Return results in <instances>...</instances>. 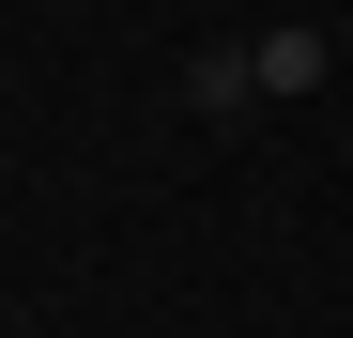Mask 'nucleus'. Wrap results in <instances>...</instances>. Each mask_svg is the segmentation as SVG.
Masks as SVG:
<instances>
[{
  "instance_id": "1",
  "label": "nucleus",
  "mask_w": 353,
  "mask_h": 338,
  "mask_svg": "<svg viewBox=\"0 0 353 338\" xmlns=\"http://www.w3.org/2000/svg\"><path fill=\"white\" fill-rule=\"evenodd\" d=\"M185 108H200V123H230V108H261V62H246V46H200V62H185Z\"/></svg>"
},
{
  "instance_id": "2",
  "label": "nucleus",
  "mask_w": 353,
  "mask_h": 338,
  "mask_svg": "<svg viewBox=\"0 0 353 338\" xmlns=\"http://www.w3.org/2000/svg\"><path fill=\"white\" fill-rule=\"evenodd\" d=\"M246 62H261V92H323V31H307V16H276Z\"/></svg>"
}]
</instances>
